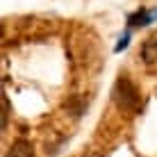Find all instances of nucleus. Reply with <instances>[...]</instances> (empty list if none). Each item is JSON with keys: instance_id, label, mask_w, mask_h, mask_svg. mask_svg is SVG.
Instances as JSON below:
<instances>
[{"instance_id": "nucleus-1", "label": "nucleus", "mask_w": 157, "mask_h": 157, "mask_svg": "<svg viewBox=\"0 0 157 157\" xmlns=\"http://www.w3.org/2000/svg\"><path fill=\"white\" fill-rule=\"evenodd\" d=\"M112 98L123 114H139V109H141V94L128 75H121L116 80L114 89H112Z\"/></svg>"}, {"instance_id": "nucleus-2", "label": "nucleus", "mask_w": 157, "mask_h": 157, "mask_svg": "<svg viewBox=\"0 0 157 157\" xmlns=\"http://www.w3.org/2000/svg\"><path fill=\"white\" fill-rule=\"evenodd\" d=\"M157 18V9H137L134 14L128 16V25L130 28H144V25H150Z\"/></svg>"}, {"instance_id": "nucleus-3", "label": "nucleus", "mask_w": 157, "mask_h": 157, "mask_svg": "<svg viewBox=\"0 0 157 157\" xmlns=\"http://www.w3.org/2000/svg\"><path fill=\"white\" fill-rule=\"evenodd\" d=\"M7 157H34V146L28 139H16V141L9 146Z\"/></svg>"}, {"instance_id": "nucleus-4", "label": "nucleus", "mask_w": 157, "mask_h": 157, "mask_svg": "<svg viewBox=\"0 0 157 157\" xmlns=\"http://www.w3.org/2000/svg\"><path fill=\"white\" fill-rule=\"evenodd\" d=\"M141 57H144L146 64L157 62V36H150V39L144 41V46H141Z\"/></svg>"}, {"instance_id": "nucleus-5", "label": "nucleus", "mask_w": 157, "mask_h": 157, "mask_svg": "<svg viewBox=\"0 0 157 157\" xmlns=\"http://www.w3.org/2000/svg\"><path fill=\"white\" fill-rule=\"evenodd\" d=\"M66 109L71 112L73 116H80V114H82V109H84V105H82V102H78V98L73 96V98L66 102Z\"/></svg>"}, {"instance_id": "nucleus-6", "label": "nucleus", "mask_w": 157, "mask_h": 157, "mask_svg": "<svg viewBox=\"0 0 157 157\" xmlns=\"http://www.w3.org/2000/svg\"><path fill=\"white\" fill-rule=\"evenodd\" d=\"M128 43H130V32L121 34V39H118V43H116V48H114V50H116V52H121L123 48H128Z\"/></svg>"}, {"instance_id": "nucleus-7", "label": "nucleus", "mask_w": 157, "mask_h": 157, "mask_svg": "<svg viewBox=\"0 0 157 157\" xmlns=\"http://www.w3.org/2000/svg\"><path fill=\"white\" fill-rule=\"evenodd\" d=\"M7 114H9V102L7 98H2V128L7 125Z\"/></svg>"}]
</instances>
